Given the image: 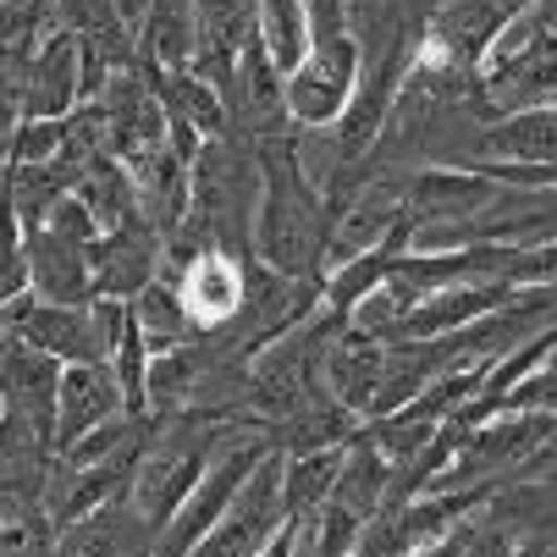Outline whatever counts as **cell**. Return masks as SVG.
Returning a JSON list of instances; mask_svg holds the SVG:
<instances>
[{
  "label": "cell",
  "instance_id": "obj_9",
  "mask_svg": "<svg viewBox=\"0 0 557 557\" xmlns=\"http://www.w3.org/2000/svg\"><path fill=\"white\" fill-rule=\"evenodd\" d=\"M61 370L50 354L28 348L23 337L7 332V343H0V409L28 420L50 447H55V404H61Z\"/></svg>",
  "mask_w": 557,
  "mask_h": 557
},
{
  "label": "cell",
  "instance_id": "obj_14",
  "mask_svg": "<svg viewBox=\"0 0 557 557\" xmlns=\"http://www.w3.org/2000/svg\"><path fill=\"white\" fill-rule=\"evenodd\" d=\"M28 293L39 304H95L89 249L50 226H28Z\"/></svg>",
  "mask_w": 557,
  "mask_h": 557
},
{
  "label": "cell",
  "instance_id": "obj_22",
  "mask_svg": "<svg viewBox=\"0 0 557 557\" xmlns=\"http://www.w3.org/2000/svg\"><path fill=\"white\" fill-rule=\"evenodd\" d=\"M127 309H133V321H138L144 343H149V359H154V354H172V348H183V343L194 337L188 309H183V293H177V282H172V276L149 282Z\"/></svg>",
  "mask_w": 557,
  "mask_h": 557
},
{
  "label": "cell",
  "instance_id": "obj_17",
  "mask_svg": "<svg viewBox=\"0 0 557 557\" xmlns=\"http://www.w3.org/2000/svg\"><path fill=\"white\" fill-rule=\"evenodd\" d=\"M138 66L149 72H188L199 55V12L194 0H154L138 23Z\"/></svg>",
  "mask_w": 557,
  "mask_h": 557
},
{
  "label": "cell",
  "instance_id": "obj_26",
  "mask_svg": "<svg viewBox=\"0 0 557 557\" xmlns=\"http://www.w3.org/2000/svg\"><path fill=\"white\" fill-rule=\"evenodd\" d=\"M23 122V95H17V77L0 66V133H17Z\"/></svg>",
  "mask_w": 557,
  "mask_h": 557
},
{
  "label": "cell",
  "instance_id": "obj_6",
  "mask_svg": "<svg viewBox=\"0 0 557 557\" xmlns=\"http://www.w3.org/2000/svg\"><path fill=\"white\" fill-rule=\"evenodd\" d=\"M404 183H409V172H375V177L343 205V215H337V226H332V244H326V265H332V271L354 265L359 255L386 249L392 237L409 226Z\"/></svg>",
  "mask_w": 557,
  "mask_h": 557
},
{
  "label": "cell",
  "instance_id": "obj_18",
  "mask_svg": "<svg viewBox=\"0 0 557 557\" xmlns=\"http://www.w3.org/2000/svg\"><path fill=\"white\" fill-rule=\"evenodd\" d=\"M474 161H513V166H552L557 161V106L546 111H519V116H497L481 144H474Z\"/></svg>",
  "mask_w": 557,
  "mask_h": 557
},
{
  "label": "cell",
  "instance_id": "obj_5",
  "mask_svg": "<svg viewBox=\"0 0 557 557\" xmlns=\"http://www.w3.org/2000/svg\"><path fill=\"white\" fill-rule=\"evenodd\" d=\"M282 453L271 447L265 458H260V469L249 474V486L237 492V503L226 508V519L188 552V557H260L265 552V541L287 524V513H282Z\"/></svg>",
  "mask_w": 557,
  "mask_h": 557
},
{
  "label": "cell",
  "instance_id": "obj_25",
  "mask_svg": "<svg viewBox=\"0 0 557 557\" xmlns=\"http://www.w3.org/2000/svg\"><path fill=\"white\" fill-rule=\"evenodd\" d=\"M304 552H309V519H304V524H298V519H287V524L265 541V552H260V557H304Z\"/></svg>",
  "mask_w": 557,
  "mask_h": 557
},
{
  "label": "cell",
  "instance_id": "obj_19",
  "mask_svg": "<svg viewBox=\"0 0 557 557\" xmlns=\"http://www.w3.org/2000/svg\"><path fill=\"white\" fill-rule=\"evenodd\" d=\"M149 84H154V95H161V106H166V122H183V127H194L205 144L210 138H226L232 133V116H226V100L205 84V77H194V72H149V66H138Z\"/></svg>",
  "mask_w": 557,
  "mask_h": 557
},
{
  "label": "cell",
  "instance_id": "obj_27",
  "mask_svg": "<svg viewBox=\"0 0 557 557\" xmlns=\"http://www.w3.org/2000/svg\"><path fill=\"white\" fill-rule=\"evenodd\" d=\"M463 535H469V524L453 530V535H442V541H431V546H420V552H409V557H458L463 552Z\"/></svg>",
  "mask_w": 557,
  "mask_h": 557
},
{
  "label": "cell",
  "instance_id": "obj_20",
  "mask_svg": "<svg viewBox=\"0 0 557 557\" xmlns=\"http://www.w3.org/2000/svg\"><path fill=\"white\" fill-rule=\"evenodd\" d=\"M77 199L89 205L100 237L127 226V221H144L138 215V188H133V177H127V166L116 161V154H95V161L84 166V177H77Z\"/></svg>",
  "mask_w": 557,
  "mask_h": 557
},
{
  "label": "cell",
  "instance_id": "obj_10",
  "mask_svg": "<svg viewBox=\"0 0 557 557\" xmlns=\"http://www.w3.org/2000/svg\"><path fill=\"white\" fill-rule=\"evenodd\" d=\"M177 293H183V309H188V326L199 337H221L244 321V304H249V271L237 255H199L183 276H177Z\"/></svg>",
  "mask_w": 557,
  "mask_h": 557
},
{
  "label": "cell",
  "instance_id": "obj_11",
  "mask_svg": "<svg viewBox=\"0 0 557 557\" xmlns=\"http://www.w3.org/2000/svg\"><path fill=\"white\" fill-rule=\"evenodd\" d=\"M77 84H84V45H77L72 28H50L23 72V122H61L77 111Z\"/></svg>",
  "mask_w": 557,
  "mask_h": 557
},
{
  "label": "cell",
  "instance_id": "obj_28",
  "mask_svg": "<svg viewBox=\"0 0 557 557\" xmlns=\"http://www.w3.org/2000/svg\"><path fill=\"white\" fill-rule=\"evenodd\" d=\"M0 343H7V309H0Z\"/></svg>",
  "mask_w": 557,
  "mask_h": 557
},
{
  "label": "cell",
  "instance_id": "obj_23",
  "mask_svg": "<svg viewBox=\"0 0 557 557\" xmlns=\"http://www.w3.org/2000/svg\"><path fill=\"white\" fill-rule=\"evenodd\" d=\"M260 45L271 50L282 77H293L309 61L314 28H309V7H304V0H260Z\"/></svg>",
  "mask_w": 557,
  "mask_h": 557
},
{
  "label": "cell",
  "instance_id": "obj_1",
  "mask_svg": "<svg viewBox=\"0 0 557 557\" xmlns=\"http://www.w3.org/2000/svg\"><path fill=\"white\" fill-rule=\"evenodd\" d=\"M260 166H265V194H260V215H255V260H265L271 271L293 276V282H314L321 287L326 271V244H332V215L326 199L309 188V177L298 172L293 154V133L255 144Z\"/></svg>",
  "mask_w": 557,
  "mask_h": 557
},
{
  "label": "cell",
  "instance_id": "obj_16",
  "mask_svg": "<svg viewBox=\"0 0 557 557\" xmlns=\"http://www.w3.org/2000/svg\"><path fill=\"white\" fill-rule=\"evenodd\" d=\"M154 546H161V535L138 519L127 497L106 503L100 513L77 519L55 535V557H154Z\"/></svg>",
  "mask_w": 557,
  "mask_h": 557
},
{
  "label": "cell",
  "instance_id": "obj_7",
  "mask_svg": "<svg viewBox=\"0 0 557 557\" xmlns=\"http://www.w3.org/2000/svg\"><path fill=\"white\" fill-rule=\"evenodd\" d=\"M226 116H232V127L237 133H249V144H271V138H287L293 133V116H287V77H282V66L271 61V50L260 45V34H255V45L237 55V66H232V84H226Z\"/></svg>",
  "mask_w": 557,
  "mask_h": 557
},
{
  "label": "cell",
  "instance_id": "obj_15",
  "mask_svg": "<svg viewBox=\"0 0 557 557\" xmlns=\"http://www.w3.org/2000/svg\"><path fill=\"white\" fill-rule=\"evenodd\" d=\"M381 375H386V343L359 332V326H343L326 348V392L332 404H343L354 420H370L375 397H381Z\"/></svg>",
  "mask_w": 557,
  "mask_h": 557
},
{
  "label": "cell",
  "instance_id": "obj_13",
  "mask_svg": "<svg viewBox=\"0 0 557 557\" xmlns=\"http://www.w3.org/2000/svg\"><path fill=\"white\" fill-rule=\"evenodd\" d=\"M116 414H127L116 370L111 364H66L61 370V404H55V458Z\"/></svg>",
  "mask_w": 557,
  "mask_h": 557
},
{
  "label": "cell",
  "instance_id": "obj_3",
  "mask_svg": "<svg viewBox=\"0 0 557 557\" xmlns=\"http://www.w3.org/2000/svg\"><path fill=\"white\" fill-rule=\"evenodd\" d=\"M552 431H557V414H492V420H481L463 436V447L453 453V463L436 474L431 492H469V486L503 492V481L552 442Z\"/></svg>",
  "mask_w": 557,
  "mask_h": 557
},
{
  "label": "cell",
  "instance_id": "obj_12",
  "mask_svg": "<svg viewBox=\"0 0 557 557\" xmlns=\"http://www.w3.org/2000/svg\"><path fill=\"white\" fill-rule=\"evenodd\" d=\"M89 265H95V298L133 304L149 282H161V276H166L161 232H154L149 221H127V226L106 232L100 244L89 249Z\"/></svg>",
  "mask_w": 557,
  "mask_h": 557
},
{
  "label": "cell",
  "instance_id": "obj_8",
  "mask_svg": "<svg viewBox=\"0 0 557 557\" xmlns=\"http://www.w3.org/2000/svg\"><path fill=\"white\" fill-rule=\"evenodd\" d=\"M359 89V45L332 39L314 45L309 61L287 77V116L293 127H332Z\"/></svg>",
  "mask_w": 557,
  "mask_h": 557
},
{
  "label": "cell",
  "instance_id": "obj_21",
  "mask_svg": "<svg viewBox=\"0 0 557 557\" xmlns=\"http://www.w3.org/2000/svg\"><path fill=\"white\" fill-rule=\"evenodd\" d=\"M343 453L348 447H326V453H298V458L282 463V513L287 519L304 524L326 508L337 474H343Z\"/></svg>",
  "mask_w": 557,
  "mask_h": 557
},
{
  "label": "cell",
  "instance_id": "obj_4",
  "mask_svg": "<svg viewBox=\"0 0 557 557\" xmlns=\"http://www.w3.org/2000/svg\"><path fill=\"white\" fill-rule=\"evenodd\" d=\"M271 453V436H226L215 463L205 469V481L194 486V497L177 508V519L161 530V546H154V557H188L221 519L226 508L237 503V492L249 486V474L260 469V458Z\"/></svg>",
  "mask_w": 557,
  "mask_h": 557
},
{
  "label": "cell",
  "instance_id": "obj_24",
  "mask_svg": "<svg viewBox=\"0 0 557 557\" xmlns=\"http://www.w3.org/2000/svg\"><path fill=\"white\" fill-rule=\"evenodd\" d=\"M17 298H28V232L17 205L0 194V309H12Z\"/></svg>",
  "mask_w": 557,
  "mask_h": 557
},
{
  "label": "cell",
  "instance_id": "obj_2",
  "mask_svg": "<svg viewBox=\"0 0 557 557\" xmlns=\"http://www.w3.org/2000/svg\"><path fill=\"white\" fill-rule=\"evenodd\" d=\"M481 95L492 116H519V111H546L557 106V34L541 17V0L524 7L486 50L481 61Z\"/></svg>",
  "mask_w": 557,
  "mask_h": 557
}]
</instances>
